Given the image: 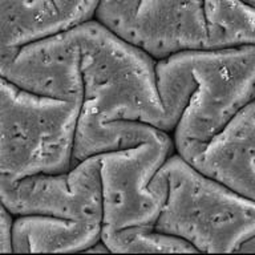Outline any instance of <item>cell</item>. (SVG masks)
<instances>
[{
  "mask_svg": "<svg viewBox=\"0 0 255 255\" xmlns=\"http://www.w3.org/2000/svg\"><path fill=\"white\" fill-rule=\"evenodd\" d=\"M71 29L79 47L83 81L76 129L125 120L167 131L155 87V60L95 19Z\"/></svg>",
  "mask_w": 255,
  "mask_h": 255,
  "instance_id": "cell-1",
  "label": "cell"
},
{
  "mask_svg": "<svg viewBox=\"0 0 255 255\" xmlns=\"http://www.w3.org/2000/svg\"><path fill=\"white\" fill-rule=\"evenodd\" d=\"M155 174L166 185L155 230L215 254L237 253L255 237L254 199L201 174L178 154L169 155Z\"/></svg>",
  "mask_w": 255,
  "mask_h": 255,
  "instance_id": "cell-2",
  "label": "cell"
},
{
  "mask_svg": "<svg viewBox=\"0 0 255 255\" xmlns=\"http://www.w3.org/2000/svg\"><path fill=\"white\" fill-rule=\"evenodd\" d=\"M80 105L0 79V185L69 170Z\"/></svg>",
  "mask_w": 255,
  "mask_h": 255,
  "instance_id": "cell-3",
  "label": "cell"
},
{
  "mask_svg": "<svg viewBox=\"0 0 255 255\" xmlns=\"http://www.w3.org/2000/svg\"><path fill=\"white\" fill-rule=\"evenodd\" d=\"M193 79L186 107L174 127L173 145L185 161L254 101V44L183 51Z\"/></svg>",
  "mask_w": 255,
  "mask_h": 255,
  "instance_id": "cell-4",
  "label": "cell"
},
{
  "mask_svg": "<svg viewBox=\"0 0 255 255\" xmlns=\"http://www.w3.org/2000/svg\"><path fill=\"white\" fill-rule=\"evenodd\" d=\"M173 141L161 130L131 147L99 155L101 183V229L120 230L153 226L166 198V185L155 174L173 154Z\"/></svg>",
  "mask_w": 255,
  "mask_h": 255,
  "instance_id": "cell-5",
  "label": "cell"
},
{
  "mask_svg": "<svg viewBox=\"0 0 255 255\" xmlns=\"http://www.w3.org/2000/svg\"><path fill=\"white\" fill-rule=\"evenodd\" d=\"M0 201L12 215H51L101 223L99 155L88 157L63 173L29 175L0 185Z\"/></svg>",
  "mask_w": 255,
  "mask_h": 255,
  "instance_id": "cell-6",
  "label": "cell"
},
{
  "mask_svg": "<svg viewBox=\"0 0 255 255\" xmlns=\"http://www.w3.org/2000/svg\"><path fill=\"white\" fill-rule=\"evenodd\" d=\"M80 53L71 28L0 59V79L39 96L81 104Z\"/></svg>",
  "mask_w": 255,
  "mask_h": 255,
  "instance_id": "cell-7",
  "label": "cell"
},
{
  "mask_svg": "<svg viewBox=\"0 0 255 255\" xmlns=\"http://www.w3.org/2000/svg\"><path fill=\"white\" fill-rule=\"evenodd\" d=\"M125 41L154 60L206 49L203 0H139Z\"/></svg>",
  "mask_w": 255,
  "mask_h": 255,
  "instance_id": "cell-8",
  "label": "cell"
},
{
  "mask_svg": "<svg viewBox=\"0 0 255 255\" xmlns=\"http://www.w3.org/2000/svg\"><path fill=\"white\" fill-rule=\"evenodd\" d=\"M254 101L243 107L189 162L230 190L254 199Z\"/></svg>",
  "mask_w": 255,
  "mask_h": 255,
  "instance_id": "cell-9",
  "label": "cell"
},
{
  "mask_svg": "<svg viewBox=\"0 0 255 255\" xmlns=\"http://www.w3.org/2000/svg\"><path fill=\"white\" fill-rule=\"evenodd\" d=\"M101 223L51 215H17L12 221V253H79L99 242Z\"/></svg>",
  "mask_w": 255,
  "mask_h": 255,
  "instance_id": "cell-10",
  "label": "cell"
},
{
  "mask_svg": "<svg viewBox=\"0 0 255 255\" xmlns=\"http://www.w3.org/2000/svg\"><path fill=\"white\" fill-rule=\"evenodd\" d=\"M65 29L52 0H0V59Z\"/></svg>",
  "mask_w": 255,
  "mask_h": 255,
  "instance_id": "cell-11",
  "label": "cell"
},
{
  "mask_svg": "<svg viewBox=\"0 0 255 255\" xmlns=\"http://www.w3.org/2000/svg\"><path fill=\"white\" fill-rule=\"evenodd\" d=\"M207 48L223 49L255 43V0H203Z\"/></svg>",
  "mask_w": 255,
  "mask_h": 255,
  "instance_id": "cell-12",
  "label": "cell"
},
{
  "mask_svg": "<svg viewBox=\"0 0 255 255\" xmlns=\"http://www.w3.org/2000/svg\"><path fill=\"white\" fill-rule=\"evenodd\" d=\"M100 241L109 253H198L190 243L153 226H130L120 230L101 229Z\"/></svg>",
  "mask_w": 255,
  "mask_h": 255,
  "instance_id": "cell-13",
  "label": "cell"
},
{
  "mask_svg": "<svg viewBox=\"0 0 255 255\" xmlns=\"http://www.w3.org/2000/svg\"><path fill=\"white\" fill-rule=\"evenodd\" d=\"M138 4L139 0H99L93 19L120 39L127 40Z\"/></svg>",
  "mask_w": 255,
  "mask_h": 255,
  "instance_id": "cell-14",
  "label": "cell"
},
{
  "mask_svg": "<svg viewBox=\"0 0 255 255\" xmlns=\"http://www.w3.org/2000/svg\"><path fill=\"white\" fill-rule=\"evenodd\" d=\"M65 28L93 19L99 0H52Z\"/></svg>",
  "mask_w": 255,
  "mask_h": 255,
  "instance_id": "cell-15",
  "label": "cell"
},
{
  "mask_svg": "<svg viewBox=\"0 0 255 255\" xmlns=\"http://www.w3.org/2000/svg\"><path fill=\"white\" fill-rule=\"evenodd\" d=\"M11 226L12 214L0 201V253H12Z\"/></svg>",
  "mask_w": 255,
  "mask_h": 255,
  "instance_id": "cell-16",
  "label": "cell"
}]
</instances>
